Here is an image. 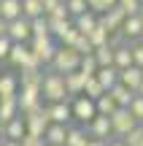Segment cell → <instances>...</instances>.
Segmentation results:
<instances>
[{
	"label": "cell",
	"mask_w": 143,
	"mask_h": 146,
	"mask_svg": "<svg viewBox=\"0 0 143 146\" xmlns=\"http://www.w3.org/2000/svg\"><path fill=\"white\" fill-rule=\"evenodd\" d=\"M41 92H43V100H46V103H59V100H70L68 87H65V76H62V73H54V70H49L46 76H43Z\"/></svg>",
	"instance_id": "1"
},
{
	"label": "cell",
	"mask_w": 143,
	"mask_h": 146,
	"mask_svg": "<svg viewBox=\"0 0 143 146\" xmlns=\"http://www.w3.org/2000/svg\"><path fill=\"white\" fill-rule=\"evenodd\" d=\"M81 57L84 54L81 52H76L73 46H57V54H54V60H51V68L54 73H73V70H78V65H81Z\"/></svg>",
	"instance_id": "2"
},
{
	"label": "cell",
	"mask_w": 143,
	"mask_h": 146,
	"mask_svg": "<svg viewBox=\"0 0 143 146\" xmlns=\"http://www.w3.org/2000/svg\"><path fill=\"white\" fill-rule=\"evenodd\" d=\"M70 111H73V119H78L81 125H89V122L97 116L95 100L86 98V95H76V98H70Z\"/></svg>",
	"instance_id": "3"
},
{
	"label": "cell",
	"mask_w": 143,
	"mask_h": 146,
	"mask_svg": "<svg viewBox=\"0 0 143 146\" xmlns=\"http://www.w3.org/2000/svg\"><path fill=\"white\" fill-rule=\"evenodd\" d=\"M57 46L59 43L54 41V38H32L30 41V49H32V54H35L41 68H49V65H51L54 54H57Z\"/></svg>",
	"instance_id": "4"
},
{
	"label": "cell",
	"mask_w": 143,
	"mask_h": 146,
	"mask_svg": "<svg viewBox=\"0 0 143 146\" xmlns=\"http://www.w3.org/2000/svg\"><path fill=\"white\" fill-rule=\"evenodd\" d=\"M8 62L14 65L16 70H24V68H41L35 60V54H32L30 43H14L11 46V54H8Z\"/></svg>",
	"instance_id": "5"
},
{
	"label": "cell",
	"mask_w": 143,
	"mask_h": 146,
	"mask_svg": "<svg viewBox=\"0 0 143 146\" xmlns=\"http://www.w3.org/2000/svg\"><path fill=\"white\" fill-rule=\"evenodd\" d=\"M140 122L130 114V108H116L111 114V130H113V138H124L130 130H135Z\"/></svg>",
	"instance_id": "6"
},
{
	"label": "cell",
	"mask_w": 143,
	"mask_h": 146,
	"mask_svg": "<svg viewBox=\"0 0 143 146\" xmlns=\"http://www.w3.org/2000/svg\"><path fill=\"white\" fill-rule=\"evenodd\" d=\"M22 119H24V127H27V133H30V135H43V133L49 130V125H51L46 106H43V108H35V111L22 114Z\"/></svg>",
	"instance_id": "7"
},
{
	"label": "cell",
	"mask_w": 143,
	"mask_h": 146,
	"mask_svg": "<svg viewBox=\"0 0 143 146\" xmlns=\"http://www.w3.org/2000/svg\"><path fill=\"white\" fill-rule=\"evenodd\" d=\"M16 103H19V114L43 108V92H41V87H19Z\"/></svg>",
	"instance_id": "8"
},
{
	"label": "cell",
	"mask_w": 143,
	"mask_h": 146,
	"mask_svg": "<svg viewBox=\"0 0 143 146\" xmlns=\"http://www.w3.org/2000/svg\"><path fill=\"white\" fill-rule=\"evenodd\" d=\"M5 35H8L14 43H30L32 41V25H30V19L19 16V19L8 22V33H5Z\"/></svg>",
	"instance_id": "9"
},
{
	"label": "cell",
	"mask_w": 143,
	"mask_h": 146,
	"mask_svg": "<svg viewBox=\"0 0 143 146\" xmlns=\"http://www.w3.org/2000/svg\"><path fill=\"white\" fill-rule=\"evenodd\" d=\"M86 133H89V138H100V141H111L113 138V130H111V116H103L97 114L95 119L86 125Z\"/></svg>",
	"instance_id": "10"
},
{
	"label": "cell",
	"mask_w": 143,
	"mask_h": 146,
	"mask_svg": "<svg viewBox=\"0 0 143 146\" xmlns=\"http://www.w3.org/2000/svg\"><path fill=\"white\" fill-rule=\"evenodd\" d=\"M46 111H49V119H51L54 125H68V122L73 119V111H70V103H68V100L49 103V106H46Z\"/></svg>",
	"instance_id": "11"
},
{
	"label": "cell",
	"mask_w": 143,
	"mask_h": 146,
	"mask_svg": "<svg viewBox=\"0 0 143 146\" xmlns=\"http://www.w3.org/2000/svg\"><path fill=\"white\" fill-rule=\"evenodd\" d=\"M143 81V68H138V65H130V68L119 70V84H124V87H130L132 92H138Z\"/></svg>",
	"instance_id": "12"
},
{
	"label": "cell",
	"mask_w": 143,
	"mask_h": 146,
	"mask_svg": "<svg viewBox=\"0 0 143 146\" xmlns=\"http://www.w3.org/2000/svg\"><path fill=\"white\" fill-rule=\"evenodd\" d=\"M19 95V76L3 73L0 76V100H14Z\"/></svg>",
	"instance_id": "13"
},
{
	"label": "cell",
	"mask_w": 143,
	"mask_h": 146,
	"mask_svg": "<svg viewBox=\"0 0 143 146\" xmlns=\"http://www.w3.org/2000/svg\"><path fill=\"white\" fill-rule=\"evenodd\" d=\"M124 19H127V14H124L119 5H113V8H108L105 14H100V22L108 27L111 33H116V30H122V25H124Z\"/></svg>",
	"instance_id": "14"
},
{
	"label": "cell",
	"mask_w": 143,
	"mask_h": 146,
	"mask_svg": "<svg viewBox=\"0 0 143 146\" xmlns=\"http://www.w3.org/2000/svg\"><path fill=\"white\" fill-rule=\"evenodd\" d=\"M122 33H124V38H127L130 43L140 41V38H143V19H140V14L138 16H127L124 25H122Z\"/></svg>",
	"instance_id": "15"
},
{
	"label": "cell",
	"mask_w": 143,
	"mask_h": 146,
	"mask_svg": "<svg viewBox=\"0 0 143 146\" xmlns=\"http://www.w3.org/2000/svg\"><path fill=\"white\" fill-rule=\"evenodd\" d=\"M68 130L70 127L68 125H49V130L43 133V138H46V143L49 146H65V141H68Z\"/></svg>",
	"instance_id": "16"
},
{
	"label": "cell",
	"mask_w": 143,
	"mask_h": 146,
	"mask_svg": "<svg viewBox=\"0 0 143 146\" xmlns=\"http://www.w3.org/2000/svg\"><path fill=\"white\" fill-rule=\"evenodd\" d=\"M84 84H86V76L81 70H73V73H65V87H68V95L76 98V95H84Z\"/></svg>",
	"instance_id": "17"
},
{
	"label": "cell",
	"mask_w": 143,
	"mask_h": 146,
	"mask_svg": "<svg viewBox=\"0 0 143 146\" xmlns=\"http://www.w3.org/2000/svg\"><path fill=\"white\" fill-rule=\"evenodd\" d=\"M3 135L8 138V141H22V138L27 135V127H24V119H22V114L16 116V119H11L8 125H3Z\"/></svg>",
	"instance_id": "18"
},
{
	"label": "cell",
	"mask_w": 143,
	"mask_h": 146,
	"mask_svg": "<svg viewBox=\"0 0 143 146\" xmlns=\"http://www.w3.org/2000/svg\"><path fill=\"white\" fill-rule=\"evenodd\" d=\"M100 22V16L95 14V11H84V14H78L73 19V25H76V30L81 33V35H86L89 30H95V25Z\"/></svg>",
	"instance_id": "19"
},
{
	"label": "cell",
	"mask_w": 143,
	"mask_h": 146,
	"mask_svg": "<svg viewBox=\"0 0 143 146\" xmlns=\"http://www.w3.org/2000/svg\"><path fill=\"white\" fill-rule=\"evenodd\" d=\"M108 92H111V98L116 100L119 108H130V103H132V98H135V92L130 87H124V84H116V87H111Z\"/></svg>",
	"instance_id": "20"
},
{
	"label": "cell",
	"mask_w": 143,
	"mask_h": 146,
	"mask_svg": "<svg viewBox=\"0 0 143 146\" xmlns=\"http://www.w3.org/2000/svg\"><path fill=\"white\" fill-rule=\"evenodd\" d=\"M95 78L105 87V92H108L111 87H116V84H119V68H113V65H108V68H97Z\"/></svg>",
	"instance_id": "21"
},
{
	"label": "cell",
	"mask_w": 143,
	"mask_h": 146,
	"mask_svg": "<svg viewBox=\"0 0 143 146\" xmlns=\"http://www.w3.org/2000/svg\"><path fill=\"white\" fill-rule=\"evenodd\" d=\"M22 16V0H0V19L14 22Z\"/></svg>",
	"instance_id": "22"
},
{
	"label": "cell",
	"mask_w": 143,
	"mask_h": 146,
	"mask_svg": "<svg viewBox=\"0 0 143 146\" xmlns=\"http://www.w3.org/2000/svg\"><path fill=\"white\" fill-rule=\"evenodd\" d=\"M108 35H111V30H108L103 22H97L95 30L86 33V41L92 43V49H97V46H105V43H108Z\"/></svg>",
	"instance_id": "23"
},
{
	"label": "cell",
	"mask_w": 143,
	"mask_h": 146,
	"mask_svg": "<svg viewBox=\"0 0 143 146\" xmlns=\"http://www.w3.org/2000/svg\"><path fill=\"white\" fill-rule=\"evenodd\" d=\"M43 84V68H24L19 76V87H41Z\"/></svg>",
	"instance_id": "24"
},
{
	"label": "cell",
	"mask_w": 143,
	"mask_h": 146,
	"mask_svg": "<svg viewBox=\"0 0 143 146\" xmlns=\"http://www.w3.org/2000/svg\"><path fill=\"white\" fill-rule=\"evenodd\" d=\"M16 116H19V103H16V98L14 100H0V127L8 125Z\"/></svg>",
	"instance_id": "25"
},
{
	"label": "cell",
	"mask_w": 143,
	"mask_h": 146,
	"mask_svg": "<svg viewBox=\"0 0 143 146\" xmlns=\"http://www.w3.org/2000/svg\"><path fill=\"white\" fill-rule=\"evenodd\" d=\"M130 65H132V52H130V43H127V46L113 49V68L124 70V68H130Z\"/></svg>",
	"instance_id": "26"
},
{
	"label": "cell",
	"mask_w": 143,
	"mask_h": 146,
	"mask_svg": "<svg viewBox=\"0 0 143 146\" xmlns=\"http://www.w3.org/2000/svg\"><path fill=\"white\" fill-rule=\"evenodd\" d=\"M22 16L24 19H38L43 14V0H22Z\"/></svg>",
	"instance_id": "27"
},
{
	"label": "cell",
	"mask_w": 143,
	"mask_h": 146,
	"mask_svg": "<svg viewBox=\"0 0 143 146\" xmlns=\"http://www.w3.org/2000/svg\"><path fill=\"white\" fill-rule=\"evenodd\" d=\"M89 143V133L84 130V127H70L68 130V141L65 146H86Z\"/></svg>",
	"instance_id": "28"
},
{
	"label": "cell",
	"mask_w": 143,
	"mask_h": 146,
	"mask_svg": "<svg viewBox=\"0 0 143 146\" xmlns=\"http://www.w3.org/2000/svg\"><path fill=\"white\" fill-rule=\"evenodd\" d=\"M95 106H97V114H103V116H111L113 111L119 108V106H116V100L111 98V92H105L103 98H97V100H95Z\"/></svg>",
	"instance_id": "29"
},
{
	"label": "cell",
	"mask_w": 143,
	"mask_h": 146,
	"mask_svg": "<svg viewBox=\"0 0 143 146\" xmlns=\"http://www.w3.org/2000/svg\"><path fill=\"white\" fill-rule=\"evenodd\" d=\"M30 25H32V38H51V30H49V19L46 16L30 19Z\"/></svg>",
	"instance_id": "30"
},
{
	"label": "cell",
	"mask_w": 143,
	"mask_h": 146,
	"mask_svg": "<svg viewBox=\"0 0 143 146\" xmlns=\"http://www.w3.org/2000/svg\"><path fill=\"white\" fill-rule=\"evenodd\" d=\"M84 95H86V98H92V100H97V98L105 95V87L92 76V78H86V84H84Z\"/></svg>",
	"instance_id": "31"
},
{
	"label": "cell",
	"mask_w": 143,
	"mask_h": 146,
	"mask_svg": "<svg viewBox=\"0 0 143 146\" xmlns=\"http://www.w3.org/2000/svg\"><path fill=\"white\" fill-rule=\"evenodd\" d=\"M97 68H100V65H97V60H95V52L92 54H84V57H81V65H78V70L84 73L86 78H92L97 73Z\"/></svg>",
	"instance_id": "32"
},
{
	"label": "cell",
	"mask_w": 143,
	"mask_h": 146,
	"mask_svg": "<svg viewBox=\"0 0 143 146\" xmlns=\"http://www.w3.org/2000/svg\"><path fill=\"white\" fill-rule=\"evenodd\" d=\"M95 60H97V65H100V68H108V65H113V49L108 46H97L95 49Z\"/></svg>",
	"instance_id": "33"
},
{
	"label": "cell",
	"mask_w": 143,
	"mask_h": 146,
	"mask_svg": "<svg viewBox=\"0 0 143 146\" xmlns=\"http://www.w3.org/2000/svg\"><path fill=\"white\" fill-rule=\"evenodd\" d=\"M116 5H119L127 16H138L140 11H143V3H140V0H119Z\"/></svg>",
	"instance_id": "34"
},
{
	"label": "cell",
	"mask_w": 143,
	"mask_h": 146,
	"mask_svg": "<svg viewBox=\"0 0 143 146\" xmlns=\"http://www.w3.org/2000/svg\"><path fill=\"white\" fill-rule=\"evenodd\" d=\"M116 3H119V0H86V5H89V11H95L97 16H100V14H105L108 8H113Z\"/></svg>",
	"instance_id": "35"
},
{
	"label": "cell",
	"mask_w": 143,
	"mask_h": 146,
	"mask_svg": "<svg viewBox=\"0 0 143 146\" xmlns=\"http://www.w3.org/2000/svg\"><path fill=\"white\" fill-rule=\"evenodd\" d=\"M122 141H124V146H143V127L138 125L135 130H130Z\"/></svg>",
	"instance_id": "36"
},
{
	"label": "cell",
	"mask_w": 143,
	"mask_h": 146,
	"mask_svg": "<svg viewBox=\"0 0 143 146\" xmlns=\"http://www.w3.org/2000/svg\"><path fill=\"white\" fill-rule=\"evenodd\" d=\"M130 52H132V65L143 68V38H140V41H132V43H130Z\"/></svg>",
	"instance_id": "37"
},
{
	"label": "cell",
	"mask_w": 143,
	"mask_h": 146,
	"mask_svg": "<svg viewBox=\"0 0 143 146\" xmlns=\"http://www.w3.org/2000/svg\"><path fill=\"white\" fill-rule=\"evenodd\" d=\"M68 11H70V16H78V14H84V11H89V5H86V0H68Z\"/></svg>",
	"instance_id": "38"
},
{
	"label": "cell",
	"mask_w": 143,
	"mask_h": 146,
	"mask_svg": "<svg viewBox=\"0 0 143 146\" xmlns=\"http://www.w3.org/2000/svg\"><path fill=\"white\" fill-rule=\"evenodd\" d=\"M130 114H132L138 122H143V98H140V95L132 98V103H130Z\"/></svg>",
	"instance_id": "39"
},
{
	"label": "cell",
	"mask_w": 143,
	"mask_h": 146,
	"mask_svg": "<svg viewBox=\"0 0 143 146\" xmlns=\"http://www.w3.org/2000/svg\"><path fill=\"white\" fill-rule=\"evenodd\" d=\"M73 49H76V52H81V54H92V52H95V49H92V43L86 41V35H78V41L73 43Z\"/></svg>",
	"instance_id": "40"
},
{
	"label": "cell",
	"mask_w": 143,
	"mask_h": 146,
	"mask_svg": "<svg viewBox=\"0 0 143 146\" xmlns=\"http://www.w3.org/2000/svg\"><path fill=\"white\" fill-rule=\"evenodd\" d=\"M49 19H73V16H70V11H68V5H65V3H59L57 8H54L51 14H49Z\"/></svg>",
	"instance_id": "41"
},
{
	"label": "cell",
	"mask_w": 143,
	"mask_h": 146,
	"mask_svg": "<svg viewBox=\"0 0 143 146\" xmlns=\"http://www.w3.org/2000/svg\"><path fill=\"white\" fill-rule=\"evenodd\" d=\"M19 143L22 146H46V138H43V135H30V133H27Z\"/></svg>",
	"instance_id": "42"
},
{
	"label": "cell",
	"mask_w": 143,
	"mask_h": 146,
	"mask_svg": "<svg viewBox=\"0 0 143 146\" xmlns=\"http://www.w3.org/2000/svg\"><path fill=\"white\" fill-rule=\"evenodd\" d=\"M11 46H14V41H11L8 35H0V60H8Z\"/></svg>",
	"instance_id": "43"
},
{
	"label": "cell",
	"mask_w": 143,
	"mask_h": 146,
	"mask_svg": "<svg viewBox=\"0 0 143 146\" xmlns=\"http://www.w3.org/2000/svg\"><path fill=\"white\" fill-rule=\"evenodd\" d=\"M59 3H62V0H43V14H46V16H49V14H51V11H54V8H57V5H59Z\"/></svg>",
	"instance_id": "44"
},
{
	"label": "cell",
	"mask_w": 143,
	"mask_h": 146,
	"mask_svg": "<svg viewBox=\"0 0 143 146\" xmlns=\"http://www.w3.org/2000/svg\"><path fill=\"white\" fill-rule=\"evenodd\" d=\"M86 146H108V141H100V138H89Z\"/></svg>",
	"instance_id": "45"
},
{
	"label": "cell",
	"mask_w": 143,
	"mask_h": 146,
	"mask_svg": "<svg viewBox=\"0 0 143 146\" xmlns=\"http://www.w3.org/2000/svg\"><path fill=\"white\" fill-rule=\"evenodd\" d=\"M5 33H8V22L0 19V35H5Z\"/></svg>",
	"instance_id": "46"
},
{
	"label": "cell",
	"mask_w": 143,
	"mask_h": 146,
	"mask_svg": "<svg viewBox=\"0 0 143 146\" xmlns=\"http://www.w3.org/2000/svg\"><path fill=\"white\" fill-rule=\"evenodd\" d=\"M108 146H124V141H122V138H111V141H108Z\"/></svg>",
	"instance_id": "47"
},
{
	"label": "cell",
	"mask_w": 143,
	"mask_h": 146,
	"mask_svg": "<svg viewBox=\"0 0 143 146\" xmlns=\"http://www.w3.org/2000/svg\"><path fill=\"white\" fill-rule=\"evenodd\" d=\"M3 146H22L19 141H8V138H5V141H3Z\"/></svg>",
	"instance_id": "48"
},
{
	"label": "cell",
	"mask_w": 143,
	"mask_h": 146,
	"mask_svg": "<svg viewBox=\"0 0 143 146\" xmlns=\"http://www.w3.org/2000/svg\"><path fill=\"white\" fill-rule=\"evenodd\" d=\"M135 95H140V98H143V81H140V87H138V92H135Z\"/></svg>",
	"instance_id": "49"
},
{
	"label": "cell",
	"mask_w": 143,
	"mask_h": 146,
	"mask_svg": "<svg viewBox=\"0 0 143 146\" xmlns=\"http://www.w3.org/2000/svg\"><path fill=\"white\" fill-rule=\"evenodd\" d=\"M3 141H5V135H3V127H0V146H3Z\"/></svg>",
	"instance_id": "50"
},
{
	"label": "cell",
	"mask_w": 143,
	"mask_h": 146,
	"mask_svg": "<svg viewBox=\"0 0 143 146\" xmlns=\"http://www.w3.org/2000/svg\"><path fill=\"white\" fill-rule=\"evenodd\" d=\"M140 19H143V11H140Z\"/></svg>",
	"instance_id": "51"
},
{
	"label": "cell",
	"mask_w": 143,
	"mask_h": 146,
	"mask_svg": "<svg viewBox=\"0 0 143 146\" xmlns=\"http://www.w3.org/2000/svg\"><path fill=\"white\" fill-rule=\"evenodd\" d=\"M62 3H68V0H62Z\"/></svg>",
	"instance_id": "52"
},
{
	"label": "cell",
	"mask_w": 143,
	"mask_h": 146,
	"mask_svg": "<svg viewBox=\"0 0 143 146\" xmlns=\"http://www.w3.org/2000/svg\"><path fill=\"white\" fill-rule=\"evenodd\" d=\"M140 127H143V122H140Z\"/></svg>",
	"instance_id": "53"
},
{
	"label": "cell",
	"mask_w": 143,
	"mask_h": 146,
	"mask_svg": "<svg viewBox=\"0 0 143 146\" xmlns=\"http://www.w3.org/2000/svg\"><path fill=\"white\" fill-rule=\"evenodd\" d=\"M140 3H143V0H140Z\"/></svg>",
	"instance_id": "54"
},
{
	"label": "cell",
	"mask_w": 143,
	"mask_h": 146,
	"mask_svg": "<svg viewBox=\"0 0 143 146\" xmlns=\"http://www.w3.org/2000/svg\"><path fill=\"white\" fill-rule=\"evenodd\" d=\"M46 146H49V143H46Z\"/></svg>",
	"instance_id": "55"
}]
</instances>
